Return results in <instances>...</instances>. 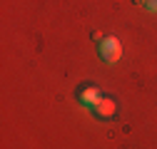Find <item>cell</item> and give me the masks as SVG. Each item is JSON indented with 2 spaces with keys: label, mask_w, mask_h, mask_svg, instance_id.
<instances>
[{
  "label": "cell",
  "mask_w": 157,
  "mask_h": 149,
  "mask_svg": "<svg viewBox=\"0 0 157 149\" xmlns=\"http://www.w3.org/2000/svg\"><path fill=\"white\" fill-rule=\"evenodd\" d=\"M97 55H100V60L107 62V65H115L117 60L122 57V45L117 37H102L100 42H97Z\"/></svg>",
  "instance_id": "obj_1"
},
{
  "label": "cell",
  "mask_w": 157,
  "mask_h": 149,
  "mask_svg": "<svg viewBox=\"0 0 157 149\" xmlns=\"http://www.w3.org/2000/svg\"><path fill=\"white\" fill-rule=\"evenodd\" d=\"M75 97H77V102L85 104V107H95L97 102L102 100V92H100V87H97V85L85 82V85H80V87L75 89Z\"/></svg>",
  "instance_id": "obj_2"
},
{
  "label": "cell",
  "mask_w": 157,
  "mask_h": 149,
  "mask_svg": "<svg viewBox=\"0 0 157 149\" xmlns=\"http://www.w3.org/2000/svg\"><path fill=\"white\" fill-rule=\"evenodd\" d=\"M90 109H92V114H95L97 119H112V117H115V112H117L115 100H110V97H102L100 102H97L95 107H90Z\"/></svg>",
  "instance_id": "obj_3"
},
{
  "label": "cell",
  "mask_w": 157,
  "mask_h": 149,
  "mask_svg": "<svg viewBox=\"0 0 157 149\" xmlns=\"http://www.w3.org/2000/svg\"><path fill=\"white\" fill-rule=\"evenodd\" d=\"M142 5H145L150 13H157V0H142Z\"/></svg>",
  "instance_id": "obj_4"
}]
</instances>
